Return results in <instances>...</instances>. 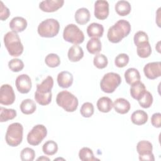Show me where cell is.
Returning a JSON list of instances; mask_svg holds the SVG:
<instances>
[{"mask_svg":"<svg viewBox=\"0 0 161 161\" xmlns=\"http://www.w3.org/2000/svg\"><path fill=\"white\" fill-rule=\"evenodd\" d=\"M50 160V159H49L48 158L45 157H41L37 158V160Z\"/></svg>","mask_w":161,"mask_h":161,"instance_id":"cell-44","label":"cell"},{"mask_svg":"<svg viewBox=\"0 0 161 161\" xmlns=\"http://www.w3.org/2000/svg\"><path fill=\"white\" fill-rule=\"evenodd\" d=\"M152 125L156 128L161 127V114L160 113H156L153 114L151 117Z\"/></svg>","mask_w":161,"mask_h":161,"instance_id":"cell-43","label":"cell"},{"mask_svg":"<svg viewBox=\"0 0 161 161\" xmlns=\"http://www.w3.org/2000/svg\"><path fill=\"white\" fill-rule=\"evenodd\" d=\"M23 133V127L19 123H13L9 125L5 135L6 142L11 147L18 146L22 142Z\"/></svg>","mask_w":161,"mask_h":161,"instance_id":"cell-4","label":"cell"},{"mask_svg":"<svg viewBox=\"0 0 161 161\" xmlns=\"http://www.w3.org/2000/svg\"><path fill=\"white\" fill-rule=\"evenodd\" d=\"M19 108L23 114H31L36 111V106L34 101L32 99H26L21 102Z\"/></svg>","mask_w":161,"mask_h":161,"instance_id":"cell-26","label":"cell"},{"mask_svg":"<svg viewBox=\"0 0 161 161\" xmlns=\"http://www.w3.org/2000/svg\"><path fill=\"white\" fill-rule=\"evenodd\" d=\"M53 86V79L52 77L48 75L42 83L36 85V92L40 94H47L51 92Z\"/></svg>","mask_w":161,"mask_h":161,"instance_id":"cell-16","label":"cell"},{"mask_svg":"<svg viewBox=\"0 0 161 161\" xmlns=\"http://www.w3.org/2000/svg\"><path fill=\"white\" fill-rule=\"evenodd\" d=\"M4 43L8 53L13 57H18L23 52V45L19 35L14 31H9L4 35Z\"/></svg>","mask_w":161,"mask_h":161,"instance_id":"cell-2","label":"cell"},{"mask_svg":"<svg viewBox=\"0 0 161 161\" xmlns=\"http://www.w3.org/2000/svg\"><path fill=\"white\" fill-rule=\"evenodd\" d=\"M16 116V111L13 109L0 107V121L4 122L14 119Z\"/></svg>","mask_w":161,"mask_h":161,"instance_id":"cell-29","label":"cell"},{"mask_svg":"<svg viewBox=\"0 0 161 161\" xmlns=\"http://www.w3.org/2000/svg\"><path fill=\"white\" fill-rule=\"evenodd\" d=\"M121 82L120 75L114 72L106 74L100 82L101 90L106 93H112L119 86Z\"/></svg>","mask_w":161,"mask_h":161,"instance_id":"cell-6","label":"cell"},{"mask_svg":"<svg viewBox=\"0 0 161 161\" xmlns=\"http://www.w3.org/2000/svg\"><path fill=\"white\" fill-rule=\"evenodd\" d=\"M84 51L80 46L74 45L72 46L68 51V58L71 62H78L82 58Z\"/></svg>","mask_w":161,"mask_h":161,"instance_id":"cell-22","label":"cell"},{"mask_svg":"<svg viewBox=\"0 0 161 161\" xmlns=\"http://www.w3.org/2000/svg\"><path fill=\"white\" fill-rule=\"evenodd\" d=\"M131 120L132 123L136 125H142L147 123L148 120V114L145 111L138 109L132 113Z\"/></svg>","mask_w":161,"mask_h":161,"instance_id":"cell-24","label":"cell"},{"mask_svg":"<svg viewBox=\"0 0 161 161\" xmlns=\"http://www.w3.org/2000/svg\"><path fill=\"white\" fill-rule=\"evenodd\" d=\"M113 107L117 113L124 114L130 111L131 106L128 101L124 98L119 97L114 101Z\"/></svg>","mask_w":161,"mask_h":161,"instance_id":"cell-18","label":"cell"},{"mask_svg":"<svg viewBox=\"0 0 161 161\" xmlns=\"http://www.w3.org/2000/svg\"><path fill=\"white\" fill-rule=\"evenodd\" d=\"M43 152L47 155H53L58 150L57 143L53 140H48L42 147Z\"/></svg>","mask_w":161,"mask_h":161,"instance_id":"cell-31","label":"cell"},{"mask_svg":"<svg viewBox=\"0 0 161 161\" xmlns=\"http://www.w3.org/2000/svg\"><path fill=\"white\" fill-rule=\"evenodd\" d=\"M47 135V130L43 125H37L33 127L27 135L28 143L33 146L39 145Z\"/></svg>","mask_w":161,"mask_h":161,"instance_id":"cell-8","label":"cell"},{"mask_svg":"<svg viewBox=\"0 0 161 161\" xmlns=\"http://www.w3.org/2000/svg\"><path fill=\"white\" fill-rule=\"evenodd\" d=\"M103 26L97 23H92L87 28V33L89 37L99 38L103 36Z\"/></svg>","mask_w":161,"mask_h":161,"instance_id":"cell-19","label":"cell"},{"mask_svg":"<svg viewBox=\"0 0 161 161\" xmlns=\"http://www.w3.org/2000/svg\"><path fill=\"white\" fill-rule=\"evenodd\" d=\"M57 82L60 87L68 88L73 83V75L68 71L60 72L57 75Z\"/></svg>","mask_w":161,"mask_h":161,"instance_id":"cell-15","label":"cell"},{"mask_svg":"<svg viewBox=\"0 0 161 161\" xmlns=\"http://www.w3.org/2000/svg\"><path fill=\"white\" fill-rule=\"evenodd\" d=\"M52 94L50 92L47 94H40L36 92L35 93V101L42 106H45L48 104L52 101Z\"/></svg>","mask_w":161,"mask_h":161,"instance_id":"cell-36","label":"cell"},{"mask_svg":"<svg viewBox=\"0 0 161 161\" xmlns=\"http://www.w3.org/2000/svg\"><path fill=\"white\" fill-rule=\"evenodd\" d=\"M131 9V5L128 1H119L115 5V11L118 14L124 16L128 15Z\"/></svg>","mask_w":161,"mask_h":161,"instance_id":"cell-27","label":"cell"},{"mask_svg":"<svg viewBox=\"0 0 161 161\" xmlns=\"http://www.w3.org/2000/svg\"><path fill=\"white\" fill-rule=\"evenodd\" d=\"M152 150V144L148 141L142 140L137 143L136 150L139 154V159L140 160L154 161L155 158Z\"/></svg>","mask_w":161,"mask_h":161,"instance_id":"cell-9","label":"cell"},{"mask_svg":"<svg viewBox=\"0 0 161 161\" xmlns=\"http://www.w3.org/2000/svg\"><path fill=\"white\" fill-rule=\"evenodd\" d=\"M86 48L90 53L97 54L101 50V42L97 38H92L87 43Z\"/></svg>","mask_w":161,"mask_h":161,"instance_id":"cell-28","label":"cell"},{"mask_svg":"<svg viewBox=\"0 0 161 161\" xmlns=\"http://www.w3.org/2000/svg\"><path fill=\"white\" fill-rule=\"evenodd\" d=\"M45 62L47 66L53 68L60 65V60L58 55L55 53H49L46 56Z\"/></svg>","mask_w":161,"mask_h":161,"instance_id":"cell-34","label":"cell"},{"mask_svg":"<svg viewBox=\"0 0 161 161\" xmlns=\"http://www.w3.org/2000/svg\"><path fill=\"white\" fill-rule=\"evenodd\" d=\"M64 3V0H45L42 1L39 4L40 9L47 13L54 12L60 8Z\"/></svg>","mask_w":161,"mask_h":161,"instance_id":"cell-14","label":"cell"},{"mask_svg":"<svg viewBox=\"0 0 161 161\" xmlns=\"http://www.w3.org/2000/svg\"><path fill=\"white\" fill-rule=\"evenodd\" d=\"M27 26L26 20L20 16H16L13 18L9 22V27L13 31L16 33L21 32L24 31Z\"/></svg>","mask_w":161,"mask_h":161,"instance_id":"cell-17","label":"cell"},{"mask_svg":"<svg viewBox=\"0 0 161 161\" xmlns=\"http://www.w3.org/2000/svg\"><path fill=\"white\" fill-rule=\"evenodd\" d=\"M94 106L92 103L89 102L84 103L80 109V113L81 115L84 118H89L94 113Z\"/></svg>","mask_w":161,"mask_h":161,"instance_id":"cell-37","label":"cell"},{"mask_svg":"<svg viewBox=\"0 0 161 161\" xmlns=\"http://www.w3.org/2000/svg\"><path fill=\"white\" fill-rule=\"evenodd\" d=\"M109 15V4L107 1L98 0L94 4V16L97 19H105Z\"/></svg>","mask_w":161,"mask_h":161,"instance_id":"cell-13","label":"cell"},{"mask_svg":"<svg viewBox=\"0 0 161 161\" xmlns=\"http://www.w3.org/2000/svg\"><path fill=\"white\" fill-rule=\"evenodd\" d=\"M133 40L135 45L137 47L141 44L148 42V37L145 32L143 31H139L135 34Z\"/></svg>","mask_w":161,"mask_h":161,"instance_id":"cell-40","label":"cell"},{"mask_svg":"<svg viewBox=\"0 0 161 161\" xmlns=\"http://www.w3.org/2000/svg\"><path fill=\"white\" fill-rule=\"evenodd\" d=\"M93 63L95 67L97 69H102L105 68L108 64V60L106 55L104 54L99 53L94 56L93 59Z\"/></svg>","mask_w":161,"mask_h":161,"instance_id":"cell-33","label":"cell"},{"mask_svg":"<svg viewBox=\"0 0 161 161\" xmlns=\"http://www.w3.org/2000/svg\"><path fill=\"white\" fill-rule=\"evenodd\" d=\"M131 31L130 23L125 19L118 20L108 31V39L109 42L116 43L127 36Z\"/></svg>","mask_w":161,"mask_h":161,"instance_id":"cell-1","label":"cell"},{"mask_svg":"<svg viewBox=\"0 0 161 161\" xmlns=\"http://www.w3.org/2000/svg\"><path fill=\"white\" fill-rule=\"evenodd\" d=\"M145 75L149 79H155L161 75L160 62H153L148 63L143 67Z\"/></svg>","mask_w":161,"mask_h":161,"instance_id":"cell-11","label":"cell"},{"mask_svg":"<svg viewBox=\"0 0 161 161\" xmlns=\"http://www.w3.org/2000/svg\"><path fill=\"white\" fill-rule=\"evenodd\" d=\"M139 104L143 108H148L151 106L153 103V97L152 94L146 91L143 96L138 100Z\"/></svg>","mask_w":161,"mask_h":161,"instance_id":"cell-35","label":"cell"},{"mask_svg":"<svg viewBox=\"0 0 161 161\" xmlns=\"http://www.w3.org/2000/svg\"><path fill=\"white\" fill-rule=\"evenodd\" d=\"M8 67L11 71L18 72L24 68V63L20 59L13 58L8 62Z\"/></svg>","mask_w":161,"mask_h":161,"instance_id":"cell-38","label":"cell"},{"mask_svg":"<svg viewBox=\"0 0 161 161\" xmlns=\"http://www.w3.org/2000/svg\"><path fill=\"white\" fill-rule=\"evenodd\" d=\"M146 91L144 84L138 81L131 85L130 88V94L133 99L138 101L143 96Z\"/></svg>","mask_w":161,"mask_h":161,"instance_id":"cell-21","label":"cell"},{"mask_svg":"<svg viewBox=\"0 0 161 161\" xmlns=\"http://www.w3.org/2000/svg\"><path fill=\"white\" fill-rule=\"evenodd\" d=\"M35 157V151L29 147L23 148L20 153V157L23 161H32Z\"/></svg>","mask_w":161,"mask_h":161,"instance_id":"cell-39","label":"cell"},{"mask_svg":"<svg viewBox=\"0 0 161 161\" xmlns=\"http://www.w3.org/2000/svg\"><path fill=\"white\" fill-rule=\"evenodd\" d=\"M129 62V57L126 53H119L114 59L115 65L119 68L125 67Z\"/></svg>","mask_w":161,"mask_h":161,"instance_id":"cell-41","label":"cell"},{"mask_svg":"<svg viewBox=\"0 0 161 161\" xmlns=\"http://www.w3.org/2000/svg\"><path fill=\"white\" fill-rule=\"evenodd\" d=\"M63 38L66 42L78 45L84 42V35L77 26L69 24L64 30Z\"/></svg>","mask_w":161,"mask_h":161,"instance_id":"cell-7","label":"cell"},{"mask_svg":"<svg viewBox=\"0 0 161 161\" xmlns=\"http://www.w3.org/2000/svg\"><path fill=\"white\" fill-rule=\"evenodd\" d=\"M60 30L58 21L53 18H48L42 21L38 26V33L42 37L52 38L56 36Z\"/></svg>","mask_w":161,"mask_h":161,"instance_id":"cell-5","label":"cell"},{"mask_svg":"<svg viewBox=\"0 0 161 161\" xmlns=\"http://www.w3.org/2000/svg\"><path fill=\"white\" fill-rule=\"evenodd\" d=\"M15 85L17 90L21 94H26L31 89V80L27 74L18 75L15 80Z\"/></svg>","mask_w":161,"mask_h":161,"instance_id":"cell-12","label":"cell"},{"mask_svg":"<svg viewBox=\"0 0 161 161\" xmlns=\"http://www.w3.org/2000/svg\"><path fill=\"white\" fill-rule=\"evenodd\" d=\"M74 18L78 24L85 25L89 22L91 18V14L87 8H81L76 11Z\"/></svg>","mask_w":161,"mask_h":161,"instance_id":"cell-20","label":"cell"},{"mask_svg":"<svg viewBox=\"0 0 161 161\" xmlns=\"http://www.w3.org/2000/svg\"><path fill=\"white\" fill-rule=\"evenodd\" d=\"M113 106L112 100L108 97H101L97 102V107L99 111L102 113L109 112Z\"/></svg>","mask_w":161,"mask_h":161,"instance_id":"cell-25","label":"cell"},{"mask_svg":"<svg viewBox=\"0 0 161 161\" xmlns=\"http://www.w3.org/2000/svg\"><path fill=\"white\" fill-rule=\"evenodd\" d=\"M125 78L126 83L131 86L140 81V74L136 69L129 68L125 72Z\"/></svg>","mask_w":161,"mask_h":161,"instance_id":"cell-23","label":"cell"},{"mask_svg":"<svg viewBox=\"0 0 161 161\" xmlns=\"http://www.w3.org/2000/svg\"><path fill=\"white\" fill-rule=\"evenodd\" d=\"M136 52L138 55L141 58H147L152 53V48L149 42L137 46Z\"/></svg>","mask_w":161,"mask_h":161,"instance_id":"cell-32","label":"cell"},{"mask_svg":"<svg viewBox=\"0 0 161 161\" xmlns=\"http://www.w3.org/2000/svg\"><path fill=\"white\" fill-rule=\"evenodd\" d=\"M79 157L82 161L99 160V159L94 157L92 150L88 147H83L81 148L79 152Z\"/></svg>","mask_w":161,"mask_h":161,"instance_id":"cell-30","label":"cell"},{"mask_svg":"<svg viewBox=\"0 0 161 161\" xmlns=\"http://www.w3.org/2000/svg\"><path fill=\"white\" fill-rule=\"evenodd\" d=\"M58 106L62 107L67 112L75 111L78 106L77 98L67 91H62L58 93L56 97Z\"/></svg>","mask_w":161,"mask_h":161,"instance_id":"cell-3","label":"cell"},{"mask_svg":"<svg viewBox=\"0 0 161 161\" xmlns=\"http://www.w3.org/2000/svg\"><path fill=\"white\" fill-rule=\"evenodd\" d=\"M0 19L2 21H4L9 16L10 11L2 1H0Z\"/></svg>","mask_w":161,"mask_h":161,"instance_id":"cell-42","label":"cell"},{"mask_svg":"<svg viewBox=\"0 0 161 161\" xmlns=\"http://www.w3.org/2000/svg\"><path fill=\"white\" fill-rule=\"evenodd\" d=\"M15 101V94L13 87L9 84H3L0 88V103L11 105Z\"/></svg>","mask_w":161,"mask_h":161,"instance_id":"cell-10","label":"cell"}]
</instances>
